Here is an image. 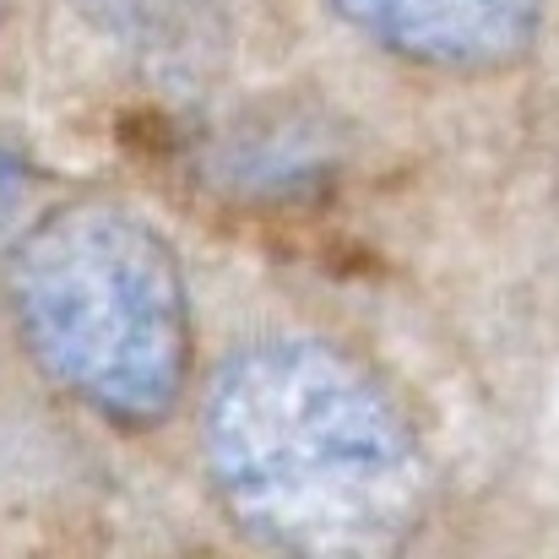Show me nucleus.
Returning <instances> with one entry per match:
<instances>
[{"label": "nucleus", "mask_w": 559, "mask_h": 559, "mask_svg": "<svg viewBox=\"0 0 559 559\" xmlns=\"http://www.w3.org/2000/svg\"><path fill=\"white\" fill-rule=\"evenodd\" d=\"M206 462L234 516L299 555L391 549L424 511L407 418L326 343H266L217 374Z\"/></svg>", "instance_id": "obj_1"}, {"label": "nucleus", "mask_w": 559, "mask_h": 559, "mask_svg": "<svg viewBox=\"0 0 559 559\" xmlns=\"http://www.w3.org/2000/svg\"><path fill=\"white\" fill-rule=\"evenodd\" d=\"M27 348L115 424L175 407L190 365L186 294L169 245L120 206H66L11 261Z\"/></svg>", "instance_id": "obj_2"}, {"label": "nucleus", "mask_w": 559, "mask_h": 559, "mask_svg": "<svg viewBox=\"0 0 559 559\" xmlns=\"http://www.w3.org/2000/svg\"><path fill=\"white\" fill-rule=\"evenodd\" d=\"M544 0H337L374 44L451 71H489L516 60L538 33Z\"/></svg>", "instance_id": "obj_3"}, {"label": "nucleus", "mask_w": 559, "mask_h": 559, "mask_svg": "<svg viewBox=\"0 0 559 559\" xmlns=\"http://www.w3.org/2000/svg\"><path fill=\"white\" fill-rule=\"evenodd\" d=\"M82 5L115 44L153 60H175L190 44H201L217 11V0H82Z\"/></svg>", "instance_id": "obj_4"}, {"label": "nucleus", "mask_w": 559, "mask_h": 559, "mask_svg": "<svg viewBox=\"0 0 559 559\" xmlns=\"http://www.w3.org/2000/svg\"><path fill=\"white\" fill-rule=\"evenodd\" d=\"M11 201H16V169H11V158H0V223H5Z\"/></svg>", "instance_id": "obj_5"}]
</instances>
